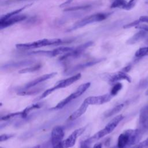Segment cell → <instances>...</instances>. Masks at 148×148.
Returning a JSON list of instances; mask_svg holds the SVG:
<instances>
[{
	"label": "cell",
	"instance_id": "cell-1",
	"mask_svg": "<svg viewBox=\"0 0 148 148\" xmlns=\"http://www.w3.org/2000/svg\"><path fill=\"white\" fill-rule=\"evenodd\" d=\"M142 135L139 129L127 130L119 136L116 146L110 148H131L139 143Z\"/></svg>",
	"mask_w": 148,
	"mask_h": 148
},
{
	"label": "cell",
	"instance_id": "cell-2",
	"mask_svg": "<svg viewBox=\"0 0 148 148\" xmlns=\"http://www.w3.org/2000/svg\"><path fill=\"white\" fill-rule=\"evenodd\" d=\"M65 42L63 41L62 39L58 38L43 39L29 43L16 44V47L17 49L20 50H29L33 49H37L44 46H58Z\"/></svg>",
	"mask_w": 148,
	"mask_h": 148
},
{
	"label": "cell",
	"instance_id": "cell-3",
	"mask_svg": "<svg viewBox=\"0 0 148 148\" xmlns=\"http://www.w3.org/2000/svg\"><path fill=\"white\" fill-rule=\"evenodd\" d=\"M124 119V116L122 114L116 116L115 117L112 119L104 127V128L92 136L86 139L87 141L91 144L93 142L100 139L102 137L111 133L118 125L120 121Z\"/></svg>",
	"mask_w": 148,
	"mask_h": 148
},
{
	"label": "cell",
	"instance_id": "cell-4",
	"mask_svg": "<svg viewBox=\"0 0 148 148\" xmlns=\"http://www.w3.org/2000/svg\"><path fill=\"white\" fill-rule=\"evenodd\" d=\"M112 13L113 12H101L90 15L76 22L72 27L69 28L67 31L71 32L81 27H84L90 24L103 21L109 17Z\"/></svg>",
	"mask_w": 148,
	"mask_h": 148
},
{
	"label": "cell",
	"instance_id": "cell-5",
	"mask_svg": "<svg viewBox=\"0 0 148 148\" xmlns=\"http://www.w3.org/2000/svg\"><path fill=\"white\" fill-rule=\"evenodd\" d=\"M82 77V75L80 73H78L73 76H72L69 77H68L65 79L62 80L61 81H59L58 82H57L53 87L45 90L42 94V95H40L39 97H37L35 100H40L46 97H47L49 95H50V94H51L53 92H54V91L60 89V88H65L66 87H68L69 86L71 85L72 84H73V83H75V82H76L77 80H79Z\"/></svg>",
	"mask_w": 148,
	"mask_h": 148
},
{
	"label": "cell",
	"instance_id": "cell-6",
	"mask_svg": "<svg viewBox=\"0 0 148 148\" xmlns=\"http://www.w3.org/2000/svg\"><path fill=\"white\" fill-rule=\"evenodd\" d=\"M91 86V83L87 82L85 83H83L79 86L76 90L72 93H71L69 96H68L66 98L60 101L56 106H55L54 108H53V109L57 110V109H60L64 108L65 105L68 104L69 102H71L72 100L75 99L76 98H78L80 95H82Z\"/></svg>",
	"mask_w": 148,
	"mask_h": 148
},
{
	"label": "cell",
	"instance_id": "cell-7",
	"mask_svg": "<svg viewBox=\"0 0 148 148\" xmlns=\"http://www.w3.org/2000/svg\"><path fill=\"white\" fill-rule=\"evenodd\" d=\"M101 77L103 80L110 84L114 83L123 80H125L129 83L131 82V77L127 73V72L123 71H118L115 73H103L101 75Z\"/></svg>",
	"mask_w": 148,
	"mask_h": 148
},
{
	"label": "cell",
	"instance_id": "cell-8",
	"mask_svg": "<svg viewBox=\"0 0 148 148\" xmlns=\"http://www.w3.org/2000/svg\"><path fill=\"white\" fill-rule=\"evenodd\" d=\"M92 45H93V42L92 41H89L81 45H79L77 47L73 48L72 51L66 53L64 56H62L60 58V60L65 61L66 60H68L70 58H76L80 56L82 54H83V53H84L87 49L91 46Z\"/></svg>",
	"mask_w": 148,
	"mask_h": 148
},
{
	"label": "cell",
	"instance_id": "cell-9",
	"mask_svg": "<svg viewBox=\"0 0 148 148\" xmlns=\"http://www.w3.org/2000/svg\"><path fill=\"white\" fill-rule=\"evenodd\" d=\"M106 60L105 58H98V59H95L91 61H89L84 63H82V64H77L74 66H72L70 68L66 69L65 71H64V73L66 75H72L75 73H76L77 72L80 71L83 69H84L87 68L92 66L95 65V64H97L99 62H101L103 61H105Z\"/></svg>",
	"mask_w": 148,
	"mask_h": 148
},
{
	"label": "cell",
	"instance_id": "cell-10",
	"mask_svg": "<svg viewBox=\"0 0 148 148\" xmlns=\"http://www.w3.org/2000/svg\"><path fill=\"white\" fill-rule=\"evenodd\" d=\"M72 50V47H60L52 50H38L34 51L28 53L30 55H39L50 57H56L58 55L64 53H67Z\"/></svg>",
	"mask_w": 148,
	"mask_h": 148
},
{
	"label": "cell",
	"instance_id": "cell-11",
	"mask_svg": "<svg viewBox=\"0 0 148 148\" xmlns=\"http://www.w3.org/2000/svg\"><path fill=\"white\" fill-rule=\"evenodd\" d=\"M86 129V127H84L75 130L66 139L62 140V148H70L73 146L76 143L77 138L84 132Z\"/></svg>",
	"mask_w": 148,
	"mask_h": 148
},
{
	"label": "cell",
	"instance_id": "cell-12",
	"mask_svg": "<svg viewBox=\"0 0 148 148\" xmlns=\"http://www.w3.org/2000/svg\"><path fill=\"white\" fill-rule=\"evenodd\" d=\"M35 62V61L33 60H24L17 62H9L2 65L1 66V69L5 71L9 69H15L26 66H30L32 65H34Z\"/></svg>",
	"mask_w": 148,
	"mask_h": 148
},
{
	"label": "cell",
	"instance_id": "cell-13",
	"mask_svg": "<svg viewBox=\"0 0 148 148\" xmlns=\"http://www.w3.org/2000/svg\"><path fill=\"white\" fill-rule=\"evenodd\" d=\"M113 96L110 94H105L102 95L90 96L86 98L84 101L89 105H102L111 100Z\"/></svg>",
	"mask_w": 148,
	"mask_h": 148
},
{
	"label": "cell",
	"instance_id": "cell-14",
	"mask_svg": "<svg viewBox=\"0 0 148 148\" xmlns=\"http://www.w3.org/2000/svg\"><path fill=\"white\" fill-rule=\"evenodd\" d=\"M64 137V131L62 127L56 126L51 131V144L53 147L59 145L63 140Z\"/></svg>",
	"mask_w": 148,
	"mask_h": 148
},
{
	"label": "cell",
	"instance_id": "cell-15",
	"mask_svg": "<svg viewBox=\"0 0 148 148\" xmlns=\"http://www.w3.org/2000/svg\"><path fill=\"white\" fill-rule=\"evenodd\" d=\"M27 16L24 14H17L6 19H0V28L2 29L11 26L17 23H19L25 20Z\"/></svg>",
	"mask_w": 148,
	"mask_h": 148
},
{
	"label": "cell",
	"instance_id": "cell-16",
	"mask_svg": "<svg viewBox=\"0 0 148 148\" xmlns=\"http://www.w3.org/2000/svg\"><path fill=\"white\" fill-rule=\"evenodd\" d=\"M56 75H57V72H52V73H47V74H45V75L40 76L36 78L35 79L27 83V84H25L24 85V87H21V88L26 89V88H31L32 87H34L38 84H39V83H40L44 81H46L47 80H49L51 78L54 77Z\"/></svg>",
	"mask_w": 148,
	"mask_h": 148
},
{
	"label": "cell",
	"instance_id": "cell-17",
	"mask_svg": "<svg viewBox=\"0 0 148 148\" xmlns=\"http://www.w3.org/2000/svg\"><path fill=\"white\" fill-rule=\"evenodd\" d=\"M139 124L143 130H148V104L140 110Z\"/></svg>",
	"mask_w": 148,
	"mask_h": 148
},
{
	"label": "cell",
	"instance_id": "cell-18",
	"mask_svg": "<svg viewBox=\"0 0 148 148\" xmlns=\"http://www.w3.org/2000/svg\"><path fill=\"white\" fill-rule=\"evenodd\" d=\"M88 106L89 105L85 101H84L82 105L80 106V107L77 110H76L73 113H72L71 115L69 117L68 120L72 121L77 119V118H79L86 112Z\"/></svg>",
	"mask_w": 148,
	"mask_h": 148
},
{
	"label": "cell",
	"instance_id": "cell-19",
	"mask_svg": "<svg viewBox=\"0 0 148 148\" xmlns=\"http://www.w3.org/2000/svg\"><path fill=\"white\" fill-rule=\"evenodd\" d=\"M43 88H44V87L43 86H39L38 87H35L33 88H32V87L29 88H26V89L20 88L18 90L17 94L20 96L35 95L41 92Z\"/></svg>",
	"mask_w": 148,
	"mask_h": 148
},
{
	"label": "cell",
	"instance_id": "cell-20",
	"mask_svg": "<svg viewBox=\"0 0 148 148\" xmlns=\"http://www.w3.org/2000/svg\"><path fill=\"white\" fill-rule=\"evenodd\" d=\"M147 34V32L140 29L139 32H136L132 36H131L127 41V43L128 45H133L138 42L139 41L142 40L146 36Z\"/></svg>",
	"mask_w": 148,
	"mask_h": 148
},
{
	"label": "cell",
	"instance_id": "cell-21",
	"mask_svg": "<svg viewBox=\"0 0 148 148\" xmlns=\"http://www.w3.org/2000/svg\"><path fill=\"white\" fill-rule=\"evenodd\" d=\"M124 103H120V104L115 106L113 108L107 110L104 113L105 117H107V118L110 117L118 113L122 110V109L124 108Z\"/></svg>",
	"mask_w": 148,
	"mask_h": 148
},
{
	"label": "cell",
	"instance_id": "cell-22",
	"mask_svg": "<svg viewBox=\"0 0 148 148\" xmlns=\"http://www.w3.org/2000/svg\"><path fill=\"white\" fill-rule=\"evenodd\" d=\"M41 103H35V104H32L31 105H29L28 106H27V108H25L23 110L21 111V118H23V119H25L28 114L31 112L33 110H35V109H39L41 107Z\"/></svg>",
	"mask_w": 148,
	"mask_h": 148
},
{
	"label": "cell",
	"instance_id": "cell-23",
	"mask_svg": "<svg viewBox=\"0 0 148 148\" xmlns=\"http://www.w3.org/2000/svg\"><path fill=\"white\" fill-rule=\"evenodd\" d=\"M32 5V3H30L29 5H26L25 6H24L23 7L20 8V9H16L14 11H12L11 12H9L8 13H6V14H4V15H2L1 16V19H6V18H9L10 17H12V16H16V15H17L18 14L20 13H21L23 10H24L25 9H26L27 8H28L29 6H30L31 5Z\"/></svg>",
	"mask_w": 148,
	"mask_h": 148
},
{
	"label": "cell",
	"instance_id": "cell-24",
	"mask_svg": "<svg viewBox=\"0 0 148 148\" xmlns=\"http://www.w3.org/2000/svg\"><path fill=\"white\" fill-rule=\"evenodd\" d=\"M42 65L40 64H38L34 65L33 66H30L29 67H26L23 68L18 71L19 73H31L38 71L40 68H41Z\"/></svg>",
	"mask_w": 148,
	"mask_h": 148
},
{
	"label": "cell",
	"instance_id": "cell-25",
	"mask_svg": "<svg viewBox=\"0 0 148 148\" xmlns=\"http://www.w3.org/2000/svg\"><path fill=\"white\" fill-rule=\"evenodd\" d=\"M127 1L125 0H111V3L110 8L112 9L113 8H121L125 6L127 3Z\"/></svg>",
	"mask_w": 148,
	"mask_h": 148
},
{
	"label": "cell",
	"instance_id": "cell-26",
	"mask_svg": "<svg viewBox=\"0 0 148 148\" xmlns=\"http://www.w3.org/2000/svg\"><path fill=\"white\" fill-rule=\"evenodd\" d=\"M148 56V46L139 48L135 54V56L137 58H142Z\"/></svg>",
	"mask_w": 148,
	"mask_h": 148
},
{
	"label": "cell",
	"instance_id": "cell-27",
	"mask_svg": "<svg viewBox=\"0 0 148 148\" xmlns=\"http://www.w3.org/2000/svg\"><path fill=\"white\" fill-rule=\"evenodd\" d=\"M123 87V84L119 82H117L116 83L113 87H112L111 90H110V94L113 97L115 96L117 94V93L121 90Z\"/></svg>",
	"mask_w": 148,
	"mask_h": 148
},
{
	"label": "cell",
	"instance_id": "cell-28",
	"mask_svg": "<svg viewBox=\"0 0 148 148\" xmlns=\"http://www.w3.org/2000/svg\"><path fill=\"white\" fill-rule=\"evenodd\" d=\"M21 112L10 113H9V114L2 117L1 119V121H2V120L7 121L8 120H10V119H13V118H15V117H18V116L21 117Z\"/></svg>",
	"mask_w": 148,
	"mask_h": 148
},
{
	"label": "cell",
	"instance_id": "cell-29",
	"mask_svg": "<svg viewBox=\"0 0 148 148\" xmlns=\"http://www.w3.org/2000/svg\"><path fill=\"white\" fill-rule=\"evenodd\" d=\"M91 7V5H84L81 6H73L69 8H66L64 10V11H73V10H84L87 9Z\"/></svg>",
	"mask_w": 148,
	"mask_h": 148
},
{
	"label": "cell",
	"instance_id": "cell-30",
	"mask_svg": "<svg viewBox=\"0 0 148 148\" xmlns=\"http://www.w3.org/2000/svg\"><path fill=\"white\" fill-rule=\"evenodd\" d=\"M138 1V0H130L128 2H127L126 5H125V6L123 8V9H124L126 10H131L135 6Z\"/></svg>",
	"mask_w": 148,
	"mask_h": 148
},
{
	"label": "cell",
	"instance_id": "cell-31",
	"mask_svg": "<svg viewBox=\"0 0 148 148\" xmlns=\"http://www.w3.org/2000/svg\"><path fill=\"white\" fill-rule=\"evenodd\" d=\"M148 147V138L142 141V142L138 143L132 146L131 148H147Z\"/></svg>",
	"mask_w": 148,
	"mask_h": 148
},
{
	"label": "cell",
	"instance_id": "cell-32",
	"mask_svg": "<svg viewBox=\"0 0 148 148\" xmlns=\"http://www.w3.org/2000/svg\"><path fill=\"white\" fill-rule=\"evenodd\" d=\"M31 1V0H4L2 1L1 5H12L13 3H16L18 2H21L24 1Z\"/></svg>",
	"mask_w": 148,
	"mask_h": 148
},
{
	"label": "cell",
	"instance_id": "cell-33",
	"mask_svg": "<svg viewBox=\"0 0 148 148\" xmlns=\"http://www.w3.org/2000/svg\"><path fill=\"white\" fill-rule=\"evenodd\" d=\"M140 21H139V19L138 20H135V21H132L131 23H130L124 25L123 28H131V27H135L136 25L140 24Z\"/></svg>",
	"mask_w": 148,
	"mask_h": 148
},
{
	"label": "cell",
	"instance_id": "cell-34",
	"mask_svg": "<svg viewBox=\"0 0 148 148\" xmlns=\"http://www.w3.org/2000/svg\"><path fill=\"white\" fill-rule=\"evenodd\" d=\"M15 136V134H2L0 136V141L3 142L8 140L9 139H10Z\"/></svg>",
	"mask_w": 148,
	"mask_h": 148
},
{
	"label": "cell",
	"instance_id": "cell-35",
	"mask_svg": "<svg viewBox=\"0 0 148 148\" xmlns=\"http://www.w3.org/2000/svg\"><path fill=\"white\" fill-rule=\"evenodd\" d=\"M90 145L91 144L85 139L80 142V148H90Z\"/></svg>",
	"mask_w": 148,
	"mask_h": 148
},
{
	"label": "cell",
	"instance_id": "cell-36",
	"mask_svg": "<svg viewBox=\"0 0 148 148\" xmlns=\"http://www.w3.org/2000/svg\"><path fill=\"white\" fill-rule=\"evenodd\" d=\"M135 28L144 30L148 32V25L145 24H139L135 27Z\"/></svg>",
	"mask_w": 148,
	"mask_h": 148
},
{
	"label": "cell",
	"instance_id": "cell-37",
	"mask_svg": "<svg viewBox=\"0 0 148 148\" xmlns=\"http://www.w3.org/2000/svg\"><path fill=\"white\" fill-rule=\"evenodd\" d=\"M139 20L140 21V23H148V16H140L139 18Z\"/></svg>",
	"mask_w": 148,
	"mask_h": 148
},
{
	"label": "cell",
	"instance_id": "cell-38",
	"mask_svg": "<svg viewBox=\"0 0 148 148\" xmlns=\"http://www.w3.org/2000/svg\"><path fill=\"white\" fill-rule=\"evenodd\" d=\"M73 1V0H66L65 2H64V3H62V4H61V5H60V7L62 8V7L65 6V5H67L69 4V3H70L71 2H72Z\"/></svg>",
	"mask_w": 148,
	"mask_h": 148
},
{
	"label": "cell",
	"instance_id": "cell-39",
	"mask_svg": "<svg viewBox=\"0 0 148 148\" xmlns=\"http://www.w3.org/2000/svg\"><path fill=\"white\" fill-rule=\"evenodd\" d=\"M92 148H102V143H96Z\"/></svg>",
	"mask_w": 148,
	"mask_h": 148
},
{
	"label": "cell",
	"instance_id": "cell-40",
	"mask_svg": "<svg viewBox=\"0 0 148 148\" xmlns=\"http://www.w3.org/2000/svg\"><path fill=\"white\" fill-rule=\"evenodd\" d=\"M33 148H40V145H36V146H34Z\"/></svg>",
	"mask_w": 148,
	"mask_h": 148
},
{
	"label": "cell",
	"instance_id": "cell-41",
	"mask_svg": "<svg viewBox=\"0 0 148 148\" xmlns=\"http://www.w3.org/2000/svg\"><path fill=\"white\" fill-rule=\"evenodd\" d=\"M145 94H146V95H148V90H146V92H145Z\"/></svg>",
	"mask_w": 148,
	"mask_h": 148
},
{
	"label": "cell",
	"instance_id": "cell-42",
	"mask_svg": "<svg viewBox=\"0 0 148 148\" xmlns=\"http://www.w3.org/2000/svg\"><path fill=\"white\" fill-rule=\"evenodd\" d=\"M145 3H148V0H146V1H145Z\"/></svg>",
	"mask_w": 148,
	"mask_h": 148
},
{
	"label": "cell",
	"instance_id": "cell-43",
	"mask_svg": "<svg viewBox=\"0 0 148 148\" xmlns=\"http://www.w3.org/2000/svg\"><path fill=\"white\" fill-rule=\"evenodd\" d=\"M0 148H3V147H0Z\"/></svg>",
	"mask_w": 148,
	"mask_h": 148
}]
</instances>
